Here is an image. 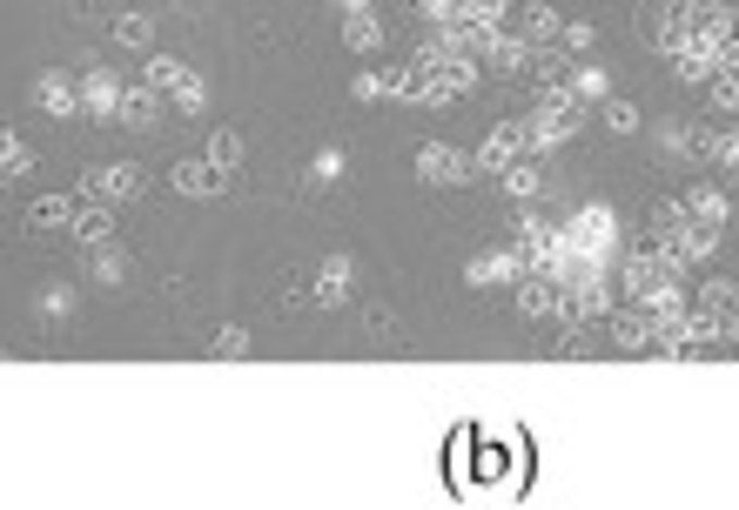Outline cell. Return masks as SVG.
<instances>
[{"label":"cell","instance_id":"19","mask_svg":"<svg viewBox=\"0 0 739 510\" xmlns=\"http://www.w3.org/2000/svg\"><path fill=\"white\" fill-rule=\"evenodd\" d=\"M558 309V283L552 276H518V316L525 323H544Z\"/></svg>","mask_w":739,"mask_h":510},{"label":"cell","instance_id":"1","mask_svg":"<svg viewBox=\"0 0 739 510\" xmlns=\"http://www.w3.org/2000/svg\"><path fill=\"white\" fill-rule=\"evenodd\" d=\"M417 74H423V108H444V101H457V95H471L478 82H484V67H478V54H464L457 41H444V34H431V41L417 48V61H410Z\"/></svg>","mask_w":739,"mask_h":510},{"label":"cell","instance_id":"39","mask_svg":"<svg viewBox=\"0 0 739 510\" xmlns=\"http://www.w3.org/2000/svg\"><path fill=\"white\" fill-rule=\"evenodd\" d=\"M349 95H357V101H377V95H383V82H377V74H357V82H349Z\"/></svg>","mask_w":739,"mask_h":510},{"label":"cell","instance_id":"3","mask_svg":"<svg viewBox=\"0 0 739 510\" xmlns=\"http://www.w3.org/2000/svg\"><path fill=\"white\" fill-rule=\"evenodd\" d=\"M518 256V276H565V242H558V228L544 222V215H518L512 222V242H504Z\"/></svg>","mask_w":739,"mask_h":510},{"label":"cell","instance_id":"12","mask_svg":"<svg viewBox=\"0 0 739 510\" xmlns=\"http://www.w3.org/2000/svg\"><path fill=\"white\" fill-rule=\"evenodd\" d=\"M114 122H122L128 135H148L155 122H162V95H155L148 82H135V88H122V108H114Z\"/></svg>","mask_w":739,"mask_h":510},{"label":"cell","instance_id":"2","mask_svg":"<svg viewBox=\"0 0 739 510\" xmlns=\"http://www.w3.org/2000/svg\"><path fill=\"white\" fill-rule=\"evenodd\" d=\"M558 242H565V276L571 269H605V256L618 249V215L605 202H586V209H571Z\"/></svg>","mask_w":739,"mask_h":510},{"label":"cell","instance_id":"5","mask_svg":"<svg viewBox=\"0 0 739 510\" xmlns=\"http://www.w3.org/2000/svg\"><path fill=\"white\" fill-rule=\"evenodd\" d=\"M552 316L571 323V329H586V323L612 316V289H605L599 269H571V276H558V309H552Z\"/></svg>","mask_w":739,"mask_h":510},{"label":"cell","instance_id":"18","mask_svg":"<svg viewBox=\"0 0 739 510\" xmlns=\"http://www.w3.org/2000/svg\"><path fill=\"white\" fill-rule=\"evenodd\" d=\"M679 202H686V215H692V222H706V228H719V222L732 215V202H726V188H713V182H692V188L679 195Z\"/></svg>","mask_w":739,"mask_h":510},{"label":"cell","instance_id":"10","mask_svg":"<svg viewBox=\"0 0 739 510\" xmlns=\"http://www.w3.org/2000/svg\"><path fill=\"white\" fill-rule=\"evenodd\" d=\"M417 175L431 182V188H457V182H471L478 169H471V154H464V148H451V141H423V148H417Z\"/></svg>","mask_w":739,"mask_h":510},{"label":"cell","instance_id":"43","mask_svg":"<svg viewBox=\"0 0 739 510\" xmlns=\"http://www.w3.org/2000/svg\"><path fill=\"white\" fill-rule=\"evenodd\" d=\"M497 8H512V0H497Z\"/></svg>","mask_w":739,"mask_h":510},{"label":"cell","instance_id":"17","mask_svg":"<svg viewBox=\"0 0 739 510\" xmlns=\"http://www.w3.org/2000/svg\"><path fill=\"white\" fill-rule=\"evenodd\" d=\"M222 182H229V175H215L209 162H175V169H169V188L188 195V202H209V195H222Z\"/></svg>","mask_w":739,"mask_h":510},{"label":"cell","instance_id":"4","mask_svg":"<svg viewBox=\"0 0 739 510\" xmlns=\"http://www.w3.org/2000/svg\"><path fill=\"white\" fill-rule=\"evenodd\" d=\"M141 82L162 95L175 114H188V122H196V114H209V82H202L188 61H175V54H148V74H141Z\"/></svg>","mask_w":739,"mask_h":510},{"label":"cell","instance_id":"34","mask_svg":"<svg viewBox=\"0 0 739 510\" xmlns=\"http://www.w3.org/2000/svg\"><path fill=\"white\" fill-rule=\"evenodd\" d=\"M383 95H397V101H423V74H417V67H391Z\"/></svg>","mask_w":739,"mask_h":510},{"label":"cell","instance_id":"28","mask_svg":"<svg viewBox=\"0 0 739 510\" xmlns=\"http://www.w3.org/2000/svg\"><path fill=\"white\" fill-rule=\"evenodd\" d=\"M249 349H256V336H249V329H236V323L209 336V357H215V363H236V357H249Z\"/></svg>","mask_w":739,"mask_h":510},{"label":"cell","instance_id":"35","mask_svg":"<svg viewBox=\"0 0 739 510\" xmlns=\"http://www.w3.org/2000/svg\"><path fill=\"white\" fill-rule=\"evenodd\" d=\"M592 41H599V34H592V21H565V27H558V48H565V54H586Z\"/></svg>","mask_w":739,"mask_h":510},{"label":"cell","instance_id":"41","mask_svg":"<svg viewBox=\"0 0 739 510\" xmlns=\"http://www.w3.org/2000/svg\"><path fill=\"white\" fill-rule=\"evenodd\" d=\"M0 363H8V343H0Z\"/></svg>","mask_w":739,"mask_h":510},{"label":"cell","instance_id":"16","mask_svg":"<svg viewBox=\"0 0 739 510\" xmlns=\"http://www.w3.org/2000/svg\"><path fill=\"white\" fill-rule=\"evenodd\" d=\"M67 228H74V242L82 249H101V242H114V209L108 202H74V215H67Z\"/></svg>","mask_w":739,"mask_h":510},{"label":"cell","instance_id":"7","mask_svg":"<svg viewBox=\"0 0 739 510\" xmlns=\"http://www.w3.org/2000/svg\"><path fill=\"white\" fill-rule=\"evenodd\" d=\"M699 8H706V0H645V41H658L673 54L686 34L699 27Z\"/></svg>","mask_w":739,"mask_h":510},{"label":"cell","instance_id":"36","mask_svg":"<svg viewBox=\"0 0 739 510\" xmlns=\"http://www.w3.org/2000/svg\"><path fill=\"white\" fill-rule=\"evenodd\" d=\"M605 128L612 135H639V108L632 101H605Z\"/></svg>","mask_w":739,"mask_h":510},{"label":"cell","instance_id":"21","mask_svg":"<svg viewBox=\"0 0 739 510\" xmlns=\"http://www.w3.org/2000/svg\"><path fill=\"white\" fill-rule=\"evenodd\" d=\"M343 48H349V54H377V48H383V21H377V8L343 14Z\"/></svg>","mask_w":739,"mask_h":510},{"label":"cell","instance_id":"32","mask_svg":"<svg viewBox=\"0 0 739 510\" xmlns=\"http://www.w3.org/2000/svg\"><path fill=\"white\" fill-rule=\"evenodd\" d=\"M605 88H612L605 67H578V61H571V95H578V101H605Z\"/></svg>","mask_w":739,"mask_h":510},{"label":"cell","instance_id":"25","mask_svg":"<svg viewBox=\"0 0 739 510\" xmlns=\"http://www.w3.org/2000/svg\"><path fill=\"white\" fill-rule=\"evenodd\" d=\"M202 162H209L215 175H236V169H243V135H236V128H215V135H209V154H202Z\"/></svg>","mask_w":739,"mask_h":510},{"label":"cell","instance_id":"29","mask_svg":"<svg viewBox=\"0 0 739 510\" xmlns=\"http://www.w3.org/2000/svg\"><path fill=\"white\" fill-rule=\"evenodd\" d=\"M67 215H74V195H41V202L27 209L34 228H67Z\"/></svg>","mask_w":739,"mask_h":510},{"label":"cell","instance_id":"15","mask_svg":"<svg viewBox=\"0 0 739 510\" xmlns=\"http://www.w3.org/2000/svg\"><path fill=\"white\" fill-rule=\"evenodd\" d=\"M34 108L54 114V122H67V114H82V88H74L67 74H41V82H34Z\"/></svg>","mask_w":739,"mask_h":510},{"label":"cell","instance_id":"9","mask_svg":"<svg viewBox=\"0 0 739 510\" xmlns=\"http://www.w3.org/2000/svg\"><path fill=\"white\" fill-rule=\"evenodd\" d=\"M518 154H531V135H525V122H497V128L478 141L471 169H478V175H504V169L518 162Z\"/></svg>","mask_w":739,"mask_h":510},{"label":"cell","instance_id":"8","mask_svg":"<svg viewBox=\"0 0 739 510\" xmlns=\"http://www.w3.org/2000/svg\"><path fill=\"white\" fill-rule=\"evenodd\" d=\"M531 41L518 27H497V34H484V48H478V67H491L497 82H518V74H531Z\"/></svg>","mask_w":739,"mask_h":510},{"label":"cell","instance_id":"30","mask_svg":"<svg viewBox=\"0 0 739 510\" xmlns=\"http://www.w3.org/2000/svg\"><path fill=\"white\" fill-rule=\"evenodd\" d=\"M0 169H8V175H27V169H34V148H27L14 128H0Z\"/></svg>","mask_w":739,"mask_h":510},{"label":"cell","instance_id":"37","mask_svg":"<svg viewBox=\"0 0 739 510\" xmlns=\"http://www.w3.org/2000/svg\"><path fill=\"white\" fill-rule=\"evenodd\" d=\"M67 309H74V289H67V283L41 289V316H67Z\"/></svg>","mask_w":739,"mask_h":510},{"label":"cell","instance_id":"38","mask_svg":"<svg viewBox=\"0 0 739 510\" xmlns=\"http://www.w3.org/2000/svg\"><path fill=\"white\" fill-rule=\"evenodd\" d=\"M309 175H317V182H336V175H343V154H336V148H323L317 162H309Z\"/></svg>","mask_w":739,"mask_h":510},{"label":"cell","instance_id":"24","mask_svg":"<svg viewBox=\"0 0 739 510\" xmlns=\"http://www.w3.org/2000/svg\"><path fill=\"white\" fill-rule=\"evenodd\" d=\"M349 276H357V262H349V256H330V262L317 269V302H343V296H349Z\"/></svg>","mask_w":739,"mask_h":510},{"label":"cell","instance_id":"42","mask_svg":"<svg viewBox=\"0 0 739 510\" xmlns=\"http://www.w3.org/2000/svg\"><path fill=\"white\" fill-rule=\"evenodd\" d=\"M0 188H8V169H0Z\"/></svg>","mask_w":739,"mask_h":510},{"label":"cell","instance_id":"23","mask_svg":"<svg viewBox=\"0 0 739 510\" xmlns=\"http://www.w3.org/2000/svg\"><path fill=\"white\" fill-rule=\"evenodd\" d=\"M538 188H544V169H538V154H518V162L504 169V195H512V202H531Z\"/></svg>","mask_w":739,"mask_h":510},{"label":"cell","instance_id":"14","mask_svg":"<svg viewBox=\"0 0 739 510\" xmlns=\"http://www.w3.org/2000/svg\"><path fill=\"white\" fill-rule=\"evenodd\" d=\"M464 283H471V289H504V283H518V256H512V249H484V256L464 262Z\"/></svg>","mask_w":739,"mask_h":510},{"label":"cell","instance_id":"6","mask_svg":"<svg viewBox=\"0 0 739 510\" xmlns=\"http://www.w3.org/2000/svg\"><path fill=\"white\" fill-rule=\"evenodd\" d=\"M618 283H626V296H632V302H652V296L679 289V283H686V269H679L666 249H652V242H645V249H632V256H626Z\"/></svg>","mask_w":739,"mask_h":510},{"label":"cell","instance_id":"31","mask_svg":"<svg viewBox=\"0 0 739 510\" xmlns=\"http://www.w3.org/2000/svg\"><path fill=\"white\" fill-rule=\"evenodd\" d=\"M114 41H122V48H148L155 41V14H122V21H114Z\"/></svg>","mask_w":739,"mask_h":510},{"label":"cell","instance_id":"11","mask_svg":"<svg viewBox=\"0 0 739 510\" xmlns=\"http://www.w3.org/2000/svg\"><path fill=\"white\" fill-rule=\"evenodd\" d=\"M88 195H95V202H135V195H141V169L135 162H108V169H88Z\"/></svg>","mask_w":739,"mask_h":510},{"label":"cell","instance_id":"40","mask_svg":"<svg viewBox=\"0 0 739 510\" xmlns=\"http://www.w3.org/2000/svg\"><path fill=\"white\" fill-rule=\"evenodd\" d=\"M357 8H370V0H343V14H357Z\"/></svg>","mask_w":739,"mask_h":510},{"label":"cell","instance_id":"13","mask_svg":"<svg viewBox=\"0 0 739 510\" xmlns=\"http://www.w3.org/2000/svg\"><path fill=\"white\" fill-rule=\"evenodd\" d=\"M114 108H122V82L108 67H88L82 74V114L88 122H114Z\"/></svg>","mask_w":739,"mask_h":510},{"label":"cell","instance_id":"33","mask_svg":"<svg viewBox=\"0 0 739 510\" xmlns=\"http://www.w3.org/2000/svg\"><path fill=\"white\" fill-rule=\"evenodd\" d=\"M122 276H128V256L101 242V249H95V283H108V289H114V283H122Z\"/></svg>","mask_w":739,"mask_h":510},{"label":"cell","instance_id":"20","mask_svg":"<svg viewBox=\"0 0 739 510\" xmlns=\"http://www.w3.org/2000/svg\"><path fill=\"white\" fill-rule=\"evenodd\" d=\"M558 27H565V14L552 8V0H531V8L518 14V34H525L531 48H552V41H558Z\"/></svg>","mask_w":739,"mask_h":510},{"label":"cell","instance_id":"22","mask_svg":"<svg viewBox=\"0 0 739 510\" xmlns=\"http://www.w3.org/2000/svg\"><path fill=\"white\" fill-rule=\"evenodd\" d=\"M612 343L626 349V357H639V349H652V316H645L639 302L626 309V316H612Z\"/></svg>","mask_w":739,"mask_h":510},{"label":"cell","instance_id":"27","mask_svg":"<svg viewBox=\"0 0 739 510\" xmlns=\"http://www.w3.org/2000/svg\"><path fill=\"white\" fill-rule=\"evenodd\" d=\"M699 309H713L719 323H732V316H739V283H726V276H706V289H699Z\"/></svg>","mask_w":739,"mask_h":510},{"label":"cell","instance_id":"26","mask_svg":"<svg viewBox=\"0 0 739 510\" xmlns=\"http://www.w3.org/2000/svg\"><path fill=\"white\" fill-rule=\"evenodd\" d=\"M706 108L719 114V122H732V114H739V67H719L713 82H706Z\"/></svg>","mask_w":739,"mask_h":510}]
</instances>
